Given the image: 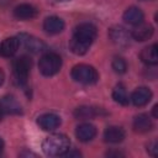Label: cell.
<instances>
[{"label": "cell", "instance_id": "cell-3", "mask_svg": "<svg viewBox=\"0 0 158 158\" xmlns=\"http://www.w3.org/2000/svg\"><path fill=\"white\" fill-rule=\"evenodd\" d=\"M72 78L77 81V83H81V84H95L99 80V73L98 70L89 65V64H77L73 67L72 69Z\"/></svg>", "mask_w": 158, "mask_h": 158}, {"label": "cell", "instance_id": "cell-26", "mask_svg": "<svg viewBox=\"0 0 158 158\" xmlns=\"http://www.w3.org/2000/svg\"><path fill=\"white\" fill-rule=\"evenodd\" d=\"M107 156L111 157V156H123V154L120 152H107Z\"/></svg>", "mask_w": 158, "mask_h": 158}, {"label": "cell", "instance_id": "cell-23", "mask_svg": "<svg viewBox=\"0 0 158 158\" xmlns=\"http://www.w3.org/2000/svg\"><path fill=\"white\" fill-rule=\"evenodd\" d=\"M147 152H148V154H151L152 157H156V156H157V153H158V146H157V141H156V139H153L152 142L148 143V146H147Z\"/></svg>", "mask_w": 158, "mask_h": 158}, {"label": "cell", "instance_id": "cell-10", "mask_svg": "<svg viewBox=\"0 0 158 158\" xmlns=\"http://www.w3.org/2000/svg\"><path fill=\"white\" fill-rule=\"evenodd\" d=\"M37 125L44 131H53L60 125V117L56 114H43L37 118Z\"/></svg>", "mask_w": 158, "mask_h": 158}, {"label": "cell", "instance_id": "cell-21", "mask_svg": "<svg viewBox=\"0 0 158 158\" xmlns=\"http://www.w3.org/2000/svg\"><path fill=\"white\" fill-rule=\"evenodd\" d=\"M112 99L120 104V105H127L128 104V95L126 91V88L122 84H117L112 90Z\"/></svg>", "mask_w": 158, "mask_h": 158}, {"label": "cell", "instance_id": "cell-7", "mask_svg": "<svg viewBox=\"0 0 158 158\" xmlns=\"http://www.w3.org/2000/svg\"><path fill=\"white\" fill-rule=\"evenodd\" d=\"M109 37L112 41V43H115L116 46H121L125 47L130 42V35L128 32L121 27V26H114L109 30Z\"/></svg>", "mask_w": 158, "mask_h": 158}, {"label": "cell", "instance_id": "cell-12", "mask_svg": "<svg viewBox=\"0 0 158 158\" xmlns=\"http://www.w3.org/2000/svg\"><path fill=\"white\" fill-rule=\"evenodd\" d=\"M20 47V42L17 37H7L0 44V56L2 57H12Z\"/></svg>", "mask_w": 158, "mask_h": 158}, {"label": "cell", "instance_id": "cell-4", "mask_svg": "<svg viewBox=\"0 0 158 158\" xmlns=\"http://www.w3.org/2000/svg\"><path fill=\"white\" fill-rule=\"evenodd\" d=\"M62 68V58L59 54L48 52L43 54L38 62V69L44 77H52L57 74Z\"/></svg>", "mask_w": 158, "mask_h": 158}, {"label": "cell", "instance_id": "cell-2", "mask_svg": "<svg viewBox=\"0 0 158 158\" xmlns=\"http://www.w3.org/2000/svg\"><path fill=\"white\" fill-rule=\"evenodd\" d=\"M70 147V139L63 133H54L48 137L42 143V149L47 156H63Z\"/></svg>", "mask_w": 158, "mask_h": 158}, {"label": "cell", "instance_id": "cell-17", "mask_svg": "<svg viewBox=\"0 0 158 158\" xmlns=\"http://www.w3.org/2000/svg\"><path fill=\"white\" fill-rule=\"evenodd\" d=\"M153 27L151 25H143V23H139L137 25L132 32H131V37L138 42H143V41H147L149 40L152 36H153Z\"/></svg>", "mask_w": 158, "mask_h": 158}, {"label": "cell", "instance_id": "cell-28", "mask_svg": "<svg viewBox=\"0 0 158 158\" xmlns=\"http://www.w3.org/2000/svg\"><path fill=\"white\" fill-rule=\"evenodd\" d=\"M4 115H5V112H4V110H2V107H1V105H0V121H1V118H2Z\"/></svg>", "mask_w": 158, "mask_h": 158}, {"label": "cell", "instance_id": "cell-27", "mask_svg": "<svg viewBox=\"0 0 158 158\" xmlns=\"http://www.w3.org/2000/svg\"><path fill=\"white\" fill-rule=\"evenodd\" d=\"M157 107H158L157 105L153 106V117H157Z\"/></svg>", "mask_w": 158, "mask_h": 158}, {"label": "cell", "instance_id": "cell-24", "mask_svg": "<svg viewBox=\"0 0 158 158\" xmlns=\"http://www.w3.org/2000/svg\"><path fill=\"white\" fill-rule=\"evenodd\" d=\"M63 156H65V157H80L81 153L78 152V151H70V149H68Z\"/></svg>", "mask_w": 158, "mask_h": 158}, {"label": "cell", "instance_id": "cell-15", "mask_svg": "<svg viewBox=\"0 0 158 158\" xmlns=\"http://www.w3.org/2000/svg\"><path fill=\"white\" fill-rule=\"evenodd\" d=\"M139 58L147 65H156L158 63V46L154 43L144 47L139 53Z\"/></svg>", "mask_w": 158, "mask_h": 158}, {"label": "cell", "instance_id": "cell-25", "mask_svg": "<svg viewBox=\"0 0 158 158\" xmlns=\"http://www.w3.org/2000/svg\"><path fill=\"white\" fill-rule=\"evenodd\" d=\"M4 80H5V74H4V72L0 69V86L4 84Z\"/></svg>", "mask_w": 158, "mask_h": 158}, {"label": "cell", "instance_id": "cell-11", "mask_svg": "<svg viewBox=\"0 0 158 158\" xmlns=\"http://www.w3.org/2000/svg\"><path fill=\"white\" fill-rule=\"evenodd\" d=\"M43 30L49 35H57L64 30V21L58 16H48L43 21Z\"/></svg>", "mask_w": 158, "mask_h": 158}, {"label": "cell", "instance_id": "cell-14", "mask_svg": "<svg viewBox=\"0 0 158 158\" xmlns=\"http://www.w3.org/2000/svg\"><path fill=\"white\" fill-rule=\"evenodd\" d=\"M126 132L120 126H109L104 131V139L109 143H120L123 141Z\"/></svg>", "mask_w": 158, "mask_h": 158}, {"label": "cell", "instance_id": "cell-29", "mask_svg": "<svg viewBox=\"0 0 158 158\" xmlns=\"http://www.w3.org/2000/svg\"><path fill=\"white\" fill-rule=\"evenodd\" d=\"M2 148H4V141L0 138V153H1V151H2Z\"/></svg>", "mask_w": 158, "mask_h": 158}, {"label": "cell", "instance_id": "cell-5", "mask_svg": "<svg viewBox=\"0 0 158 158\" xmlns=\"http://www.w3.org/2000/svg\"><path fill=\"white\" fill-rule=\"evenodd\" d=\"M14 74L20 85H25L28 79L30 69H31V59L26 56H21L14 60Z\"/></svg>", "mask_w": 158, "mask_h": 158}, {"label": "cell", "instance_id": "cell-20", "mask_svg": "<svg viewBox=\"0 0 158 158\" xmlns=\"http://www.w3.org/2000/svg\"><path fill=\"white\" fill-rule=\"evenodd\" d=\"M100 111H101V109L84 105V106H79L74 110V116L80 120H86V118H93V117L100 115Z\"/></svg>", "mask_w": 158, "mask_h": 158}, {"label": "cell", "instance_id": "cell-22", "mask_svg": "<svg viewBox=\"0 0 158 158\" xmlns=\"http://www.w3.org/2000/svg\"><path fill=\"white\" fill-rule=\"evenodd\" d=\"M111 67H112V69H114L117 74H123V73L127 70V64H126L125 59L121 58V57L114 58V60H112V63H111Z\"/></svg>", "mask_w": 158, "mask_h": 158}, {"label": "cell", "instance_id": "cell-13", "mask_svg": "<svg viewBox=\"0 0 158 158\" xmlns=\"http://www.w3.org/2000/svg\"><path fill=\"white\" fill-rule=\"evenodd\" d=\"M123 20L127 23L132 25V26H137V25H139V23L143 22L144 15H143V11L139 7H137V6H130L123 12Z\"/></svg>", "mask_w": 158, "mask_h": 158}, {"label": "cell", "instance_id": "cell-16", "mask_svg": "<svg viewBox=\"0 0 158 158\" xmlns=\"http://www.w3.org/2000/svg\"><path fill=\"white\" fill-rule=\"evenodd\" d=\"M75 136L81 142H89L96 136V128L91 123H81L77 127Z\"/></svg>", "mask_w": 158, "mask_h": 158}, {"label": "cell", "instance_id": "cell-8", "mask_svg": "<svg viewBox=\"0 0 158 158\" xmlns=\"http://www.w3.org/2000/svg\"><path fill=\"white\" fill-rule=\"evenodd\" d=\"M151 99H152V91H151L148 88H146V86H139V88H137V89L132 93V95H131V101H132V104H133L135 106H138V107L147 105V104L151 101Z\"/></svg>", "mask_w": 158, "mask_h": 158}, {"label": "cell", "instance_id": "cell-6", "mask_svg": "<svg viewBox=\"0 0 158 158\" xmlns=\"http://www.w3.org/2000/svg\"><path fill=\"white\" fill-rule=\"evenodd\" d=\"M17 38H19L20 44H22L27 51H30L32 53H41V52H43L47 48L46 44L41 40H38L37 37H35L32 35L20 33L17 36Z\"/></svg>", "mask_w": 158, "mask_h": 158}, {"label": "cell", "instance_id": "cell-18", "mask_svg": "<svg viewBox=\"0 0 158 158\" xmlns=\"http://www.w3.org/2000/svg\"><path fill=\"white\" fill-rule=\"evenodd\" d=\"M153 128V122L146 114H139L133 118V130L138 133L149 132Z\"/></svg>", "mask_w": 158, "mask_h": 158}, {"label": "cell", "instance_id": "cell-9", "mask_svg": "<svg viewBox=\"0 0 158 158\" xmlns=\"http://www.w3.org/2000/svg\"><path fill=\"white\" fill-rule=\"evenodd\" d=\"M38 15V10L31 4H20L14 9V16L19 20H32Z\"/></svg>", "mask_w": 158, "mask_h": 158}, {"label": "cell", "instance_id": "cell-1", "mask_svg": "<svg viewBox=\"0 0 158 158\" xmlns=\"http://www.w3.org/2000/svg\"><path fill=\"white\" fill-rule=\"evenodd\" d=\"M98 35L96 27L91 23H80L74 28L73 36L69 41L70 51L77 56H83L88 52Z\"/></svg>", "mask_w": 158, "mask_h": 158}, {"label": "cell", "instance_id": "cell-19", "mask_svg": "<svg viewBox=\"0 0 158 158\" xmlns=\"http://www.w3.org/2000/svg\"><path fill=\"white\" fill-rule=\"evenodd\" d=\"M0 105L4 110L5 114H10V115H19L22 112L21 110V105L19 104V101L11 96V95H6L0 100Z\"/></svg>", "mask_w": 158, "mask_h": 158}]
</instances>
